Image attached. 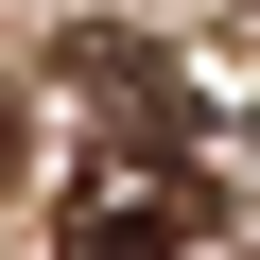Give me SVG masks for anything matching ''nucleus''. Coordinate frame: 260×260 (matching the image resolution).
<instances>
[{"mask_svg":"<svg viewBox=\"0 0 260 260\" xmlns=\"http://www.w3.org/2000/svg\"><path fill=\"white\" fill-rule=\"evenodd\" d=\"M208 243V174L174 121H104L70 156V260H191Z\"/></svg>","mask_w":260,"mask_h":260,"instance_id":"nucleus-1","label":"nucleus"},{"mask_svg":"<svg viewBox=\"0 0 260 260\" xmlns=\"http://www.w3.org/2000/svg\"><path fill=\"white\" fill-rule=\"evenodd\" d=\"M70 87H87V121H174V139H191V87H174V52H156V35H87V52H70Z\"/></svg>","mask_w":260,"mask_h":260,"instance_id":"nucleus-2","label":"nucleus"},{"mask_svg":"<svg viewBox=\"0 0 260 260\" xmlns=\"http://www.w3.org/2000/svg\"><path fill=\"white\" fill-rule=\"evenodd\" d=\"M0 156H18V104H0Z\"/></svg>","mask_w":260,"mask_h":260,"instance_id":"nucleus-3","label":"nucleus"}]
</instances>
